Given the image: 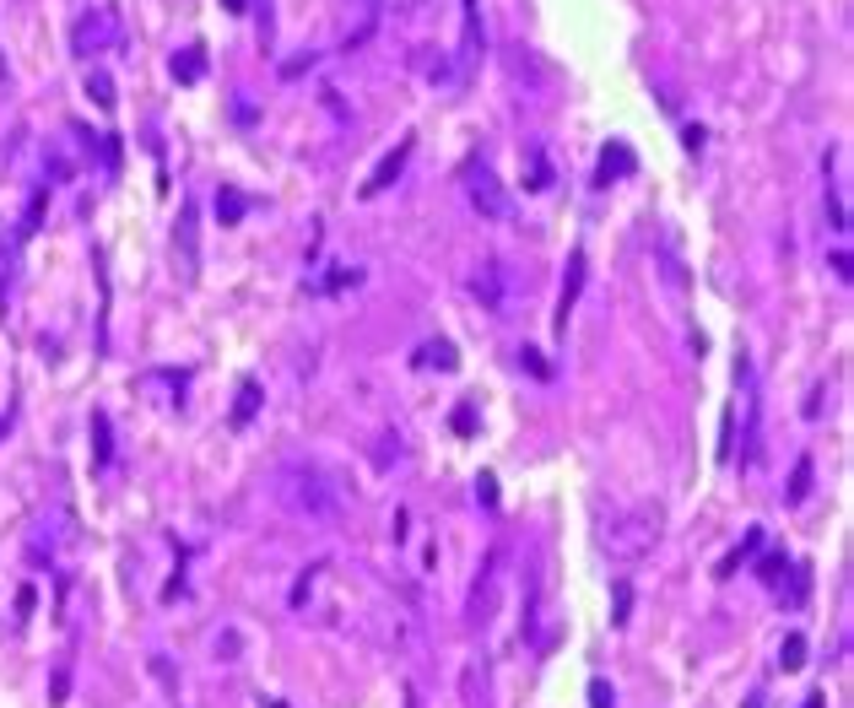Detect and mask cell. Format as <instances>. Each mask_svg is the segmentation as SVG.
Listing matches in <instances>:
<instances>
[{"label":"cell","mask_w":854,"mask_h":708,"mask_svg":"<svg viewBox=\"0 0 854 708\" xmlns=\"http://www.w3.org/2000/svg\"><path fill=\"white\" fill-rule=\"evenodd\" d=\"M276 498H282L287 514L309 519V525H336L341 503H346L341 487H336V476H330L325 465H314V460L282 465V471H276Z\"/></svg>","instance_id":"6da1fadb"},{"label":"cell","mask_w":854,"mask_h":708,"mask_svg":"<svg viewBox=\"0 0 854 708\" xmlns=\"http://www.w3.org/2000/svg\"><path fill=\"white\" fill-rule=\"evenodd\" d=\"M660 530H665L660 503H633V509H622L611 525H600V546H606L617 563H638L644 552H655Z\"/></svg>","instance_id":"7a4b0ae2"},{"label":"cell","mask_w":854,"mask_h":708,"mask_svg":"<svg viewBox=\"0 0 854 708\" xmlns=\"http://www.w3.org/2000/svg\"><path fill=\"white\" fill-rule=\"evenodd\" d=\"M71 49L82 60H98V55H114V49H125V22H119L114 6H87L82 17L71 22Z\"/></svg>","instance_id":"3957f363"},{"label":"cell","mask_w":854,"mask_h":708,"mask_svg":"<svg viewBox=\"0 0 854 708\" xmlns=\"http://www.w3.org/2000/svg\"><path fill=\"white\" fill-rule=\"evenodd\" d=\"M460 184H465V200H471L476 217H487V222H514V200H509L503 179H498V173H492L487 163H465Z\"/></svg>","instance_id":"277c9868"},{"label":"cell","mask_w":854,"mask_h":708,"mask_svg":"<svg viewBox=\"0 0 854 708\" xmlns=\"http://www.w3.org/2000/svg\"><path fill=\"white\" fill-rule=\"evenodd\" d=\"M498 573H503V546L482 563V573H476L471 606H465V627H487L492 622V611H498Z\"/></svg>","instance_id":"5b68a950"},{"label":"cell","mask_w":854,"mask_h":708,"mask_svg":"<svg viewBox=\"0 0 854 708\" xmlns=\"http://www.w3.org/2000/svg\"><path fill=\"white\" fill-rule=\"evenodd\" d=\"M471 298L482 303L487 314H503V309H509V271H503L498 255H482V265L471 271Z\"/></svg>","instance_id":"8992f818"},{"label":"cell","mask_w":854,"mask_h":708,"mask_svg":"<svg viewBox=\"0 0 854 708\" xmlns=\"http://www.w3.org/2000/svg\"><path fill=\"white\" fill-rule=\"evenodd\" d=\"M173 255H179V265H184V276H200V211L184 200L179 206V222H173Z\"/></svg>","instance_id":"52a82bcc"},{"label":"cell","mask_w":854,"mask_h":708,"mask_svg":"<svg viewBox=\"0 0 854 708\" xmlns=\"http://www.w3.org/2000/svg\"><path fill=\"white\" fill-rule=\"evenodd\" d=\"M584 276H590V255H584V249H573V255H568V271H563V298H557V330L568 325L573 303L584 298Z\"/></svg>","instance_id":"ba28073f"},{"label":"cell","mask_w":854,"mask_h":708,"mask_svg":"<svg viewBox=\"0 0 854 708\" xmlns=\"http://www.w3.org/2000/svg\"><path fill=\"white\" fill-rule=\"evenodd\" d=\"M460 28H465V44H460V60L476 65L487 49V28H482V0H460Z\"/></svg>","instance_id":"9c48e42d"},{"label":"cell","mask_w":854,"mask_h":708,"mask_svg":"<svg viewBox=\"0 0 854 708\" xmlns=\"http://www.w3.org/2000/svg\"><path fill=\"white\" fill-rule=\"evenodd\" d=\"M406 157H411V141H400V146H395V152H390V157H384V163H379V168H373V179L363 184V200H373V195H384V190H390V184L400 179V168H406Z\"/></svg>","instance_id":"30bf717a"},{"label":"cell","mask_w":854,"mask_h":708,"mask_svg":"<svg viewBox=\"0 0 854 708\" xmlns=\"http://www.w3.org/2000/svg\"><path fill=\"white\" fill-rule=\"evenodd\" d=\"M411 363H417V368H438V373H455L460 368V352L449 341H422V352L411 357Z\"/></svg>","instance_id":"8fae6325"},{"label":"cell","mask_w":854,"mask_h":708,"mask_svg":"<svg viewBox=\"0 0 854 708\" xmlns=\"http://www.w3.org/2000/svg\"><path fill=\"white\" fill-rule=\"evenodd\" d=\"M260 400H265V390H260V384L255 379H244V384H238V400H233V427H238V433H244V427L249 422H255V411H260Z\"/></svg>","instance_id":"7c38bea8"},{"label":"cell","mask_w":854,"mask_h":708,"mask_svg":"<svg viewBox=\"0 0 854 708\" xmlns=\"http://www.w3.org/2000/svg\"><path fill=\"white\" fill-rule=\"evenodd\" d=\"M114 460V433H109V417H103V411H92V465H109Z\"/></svg>","instance_id":"4fadbf2b"},{"label":"cell","mask_w":854,"mask_h":708,"mask_svg":"<svg viewBox=\"0 0 854 708\" xmlns=\"http://www.w3.org/2000/svg\"><path fill=\"white\" fill-rule=\"evenodd\" d=\"M200 71H206V49L200 44H190L184 55H173V82L190 87V82H200Z\"/></svg>","instance_id":"5bb4252c"},{"label":"cell","mask_w":854,"mask_h":708,"mask_svg":"<svg viewBox=\"0 0 854 708\" xmlns=\"http://www.w3.org/2000/svg\"><path fill=\"white\" fill-rule=\"evenodd\" d=\"M530 173H525V190H552V157H546V146H530Z\"/></svg>","instance_id":"9a60e30c"},{"label":"cell","mask_w":854,"mask_h":708,"mask_svg":"<svg viewBox=\"0 0 854 708\" xmlns=\"http://www.w3.org/2000/svg\"><path fill=\"white\" fill-rule=\"evenodd\" d=\"M627 168H633V152H627V146H606V152H600V184L627 179Z\"/></svg>","instance_id":"2e32d148"},{"label":"cell","mask_w":854,"mask_h":708,"mask_svg":"<svg viewBox=\"0 0 854 708\" xmlns=\"http://www.w3.org/2000/svg\"><path fill=\"white\" fill-rule=\"evenodd\" d=\"M411 60H417L422 71L433 76V82H455V65H449V55H444V49H438V55H433V49H417Z\"/></svg>","instance_id":"e0dca14e"},{"label":"cell","mask_w":854,"mask_h":708,"mask_svg":"<svg viewBox=\"0 0 854 708\" xmlns=\"http://www.w3.org/2000/svg\"><path fill=\"white\" fill-rule=\"evenodd\" d=\"M811 471H817V465H811V454H800V460H795V476H790V492H784L790 503H806V492H811Z\"/></svg>","instance_id":"ac0fdd59"},{"label":"cell","mask_w":854,"mask_h":708,"mask_svg":"<svg viewBox=\"0 0 854 708\" xmlns=\"http://www.w3.org/2000/svg\"><path fill=\"white\" fill-rule=\"evenodd\" d=\"M244 206H249V200L238 195L233 184H228V190H217V217L222 222H244Z\"/></svg>","instance_id":"d6986e66"},{"label":"cell","mask_w":854,"mask_h":708,"mask_svg":"<svg viewBox=\"0 0 854 708\" xmlns=\"http://www.w3.org/2000/svg\"><path fill=\"white\" fill-rule=\"evenodd\" d=\"M87 98L98 103V109H114V82L103 71H87Z\"/></svg>","instance_id":"ffe728a7"},{"label":"cell","mask_w":854,"mask_h":708,"mask_svg":"<svg viewBox=\"0 0 854 708\" xmlns=\"http://www.w3.org/2000/svg\"><path fill=\"white\" fill-rule=\"evenodd\" d=\"M779 665H784V671H800V665H806V638H800V633H790L779 644Z\"/></svg>","instance_id":"44dd1931"},{"label":"cell","mask_w":854,"mask_h":708,"mask_svg":"<svg viewBox=\"0 0 854 708\" xmlns=\"http://www.w3.org/2000/svg\"><path fill=\"white\" fill-rule=\"evenodd\" d=\"M757 541H763V536H757V530H752V536H746V546H736V552H730V557H725V563H719V579H730V573H736V568L746 563V557H752V552H757Z\"/></svg>","instance_id":"7402d4cb"},{"label":"cell","mask_w":854,"mask_h":708,"mask_svg":"<svg viewBox=\"0 0 854 708\" xmlns=\"http://www.w3.org/2000/svg\"><path fill=\"white\" fill-rule=\"evenodd\" d=\"M757 573H763V584H779V579H784V573H790V557H779V552H768V557H763V568H757Z\"/></svg>","instance_id":"603a6c76"},{"label":"cell","mask_w":854,"mask_h":708,"mask_svg":"<svg viewBox=\"0 0 854 708\" xmlns=\"http://www.w3.org/2000/svg\"><path fill=\"white\" fill-rule=\"evenodd\" d=\"M627 611H633V584H627V579H617V606H611V622H627Z\"/></svg>","instance_id":"cb8c5ba5"},{"label":"cell","mask_w":854,"mask_h":708,"mask_svg":"<svg viewBox=\"0 0 854 708\" xmlns=\"http://www.w3.org/2000/svg\"><path fill=\"white\" fill-rule=\"evenodd\" d=\"M373 460H379V465L400 460V438H395V433H379V444H373Z\"/></svg>","instance_id":"d4e9b609"},{"label":"cell","mask_w":854,"mask_h":708,"mask_svg":"<svg viewBox=\"0 0 854 708\" xmlns=\"http://www.w3.org/2000/svg\"><path fill=\"white\" fill-rule=\"evenodd\" d=\"M590 708H617V692H611V681H590Z\"/></svg>","instance_id":"484cf974"},{"label":"cell","mask_w":854,"mask_h":708,"mask_svg":"<svg viewBox=\"0 0 854 708\" xmlns=\"http://www.w3.org/2000/svg\"><path fill=\"white\" fill-rule=\"evenodd\" d=\"M211 654H217V660H238V633H217V649Z\"/></svg>","instance_id":"4316f807"},{"label":"cell","mask_w":854,"mask_h":708,"mask_svg":"<svg viewBox=\"0 0 854 708\" xmlns=\"http://www.w3.org/2000/svg\"><path fill=\"white\" fill-rule=\"evenodd\" d=\"M471 427H476V411H471V406H460V411H455V433H460V438H471Z\"/></svg>","instance_id":"83f0119b"},{"label":"cell","mask_w":854,"mask_h":708,"mask_svg":"<svg viewBox=\"0 0 854 708\" xmlns=\"http://www.w3.org/2000/svg\"><path fill=\"white\" fill-rule=\"evenodd\" d=\"M476 498H482V503H498V482H492L487 471H482V482H476Z\"/></svg>","instance_id":"f1b7e54d"},{"label":"cell","mask_w":854,"mask_h":708,"mask_svg":"<svg viewBox=\"0 0 854 708\" xmlns=\"http://www.w3.org/2000/svg\"><path fill=\"white\" fill-rule=\"evenodd\" d=\"M519 363H525L530 373H541V379H546V363H541V357H536V352H519Z\"/></svg>","instance_id":"f546056e"},{"label":"cell","mask_w":854,"mask_h":708,"mask_svg":"<svg viewBox=\"0 0 854 708\" xmlns=\"http://www.w3.org/2000/svg\"><path fill=\"white\" fill-rule=\"evenodd\" d=\"M222 11H233V17H244V11H249V0H222Z\"/></svg>","instance_id":"4dcf8cb0"},{"label":"cell","mask_w":854,"mask_h":708,"mask_svg":"<svg viewBox=\"0 0 854 708\" xmlns=\"http://www.w3.org/2000/svg\"><path fill=\"white\" fill-rule=\"evenodd\" d=\"M800 708H827V698H822V692H806V703H800Z\"/></svg>","instance_id":"1f68e13d"},{"label":"cell","mask_w":854,"mask_h":708,"mask_svg":"<svg viewBox=\"0 0 854 708\" xmlns=\"http://www.w3.org/2000/svg\"><path fill=\"white\" fill-rule=\"evenodd\" d=\"M746 708H768V692H752V698H746Z\"/></svg>","instance_id":"d6a6232c"},{"label":"cell","mask_w":854,"mask_h":708,"mask_svg":"<svg viewBox=\"0 0 854 708\" xmlns=\"http://www.w3.org/2000/svg\"><path fill=\"white\" fill-rule=\"evenodd\" d=\"M406 708H417V692H406Z\"/></svg>","instance_id":"836d02e7"},{"label":"cell","mask_w":854,"mask_h":708,"mask_svg":"<svg viewBox=\"0 0 854 708\" xmlns=\"http://www.w3.org/2000/svg\"><path fill=\"white\" fill-rule=\"evenodd\" d=\"M265 708H287V703H276V698H271V703H265Z\"/></svg>","instance_id":"e575fe53"},{"label":"cell","mask_w":854,"mask_h":708,"mask_svg":"<svg viewBox=\"0 0 854 708\" xmlns=\"http://www.w3.org/2000/svg\"><path fill=\"white\" fill-rule=\"evenodd\" d=\"M0 433H6V427H0Z\"/></svg>","instance_id":"d590c367"}]
</instances>
